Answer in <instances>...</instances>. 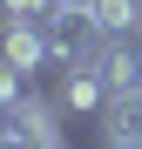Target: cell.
Returning <instances> with one entry per match:
<instances>
[{
    "instance_id": "obj_1",
    "label": "cell",
    "mask_w": 142,
    "mask_h": 149,
    "mask_svg": "<svg viewBox=\"0 0 142 149\" xmlns=\"http://www.w3.org/2000/svg\"><path fill=\"white\" fill-rule=\"evenodd\" d=\"M95 74H102L108 95H142V34H115V41H102Z\"/></svg>"
},
{
    "instance_id": "obj_2",
    "label": "cell",
    "mask_w": 142,
    "mask_h": 149,
    "mask_svg": "<svg viewBox=\"0 0 142 149\" xmlns=\"http://www.w3.org/2000/svg\"><path fill=\"white\" fill-rule=\"evenodd\" d=\"M0 47H7V61H14V74L34 88V74L41 68H54V47H47V27H27V20H7L0 27Z\"/></svg>"
},
{
    "instance_id": "obj_3",
    "label": "cell",
    "mask_w": 142,
    "mask_h": 149,
    "mask_svg": "<svg viewBox=\"0 0 142 149\" xmlns=\"http://www.w3.org/2000/svg\"><path fill=\"white\" fill-rule=\"evenodd\" d=\"M102 142H108V149H142V95H108Z\"/></svg>"
},
{
    "instance_id": "obj_4",
    "label": "cell",
    "mask_w": 142,
    "mask_h": 149,
    "mask_svg": "<svg viewBox=\"0 0 142 149\" xmlns=\"http://www.w3.org/2000/svg\"><path fill=\"white\" fill-rule=\"evenodd\" d=\"M88 14H95V27L108 41L115 34H142V0H88Z\"/></svg>"
}]
</instances>
